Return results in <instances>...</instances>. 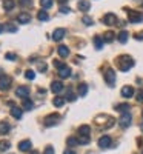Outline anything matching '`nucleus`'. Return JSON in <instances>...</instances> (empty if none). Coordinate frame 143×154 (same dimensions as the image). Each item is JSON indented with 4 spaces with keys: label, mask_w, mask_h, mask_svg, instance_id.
I'll return each mask as SVG.
<instances>
[{
    "label": "nucleus",
    "mask_w": 143,
    "mask_h": 154,
    "mask_svg": "<svg viewBox=\"0 0 143 154\" xmlns=\"http://www.w3.org/2000/svg\"><path fill=\"white\" fill-rule=\"evenodd\" d=\"M115 63H117V66H119V69L123 71V72H126L128 69H131L134 66V60L129 56H120L115 60Z\"/></svg>",
    "instance_id": "nucleus-1"
},
{
    "label": "nucleus",
    "mask_w": 143,
    "mask_h": 154,
    "mask_svg": "<svg viewBox=\"0 0 143 154\" xmlns=\"http://www.w3.org/2000/svg\"><path fill=\"white\" fill-rule=\"evenodd\" d=\"M59 119H60V116L57 114V112H53V114H49V116H46L45 117V126H54V125H57V122H59Z\"/></svg>",
    "instance_id": "nucleus-2"
},
{
    "label": "nucleus",
    "mask_w": 143,
    "mask_h": 154,
    "mask_svg": "<svg viewBox=\"0 0 143 154\" xmlns=\"http://www.w3.org/2000/svg\"><path fill=\"white\" fill-rule=\"evenodd\" d=\"M128 19L131 23H140L143 22V14L137 11H128Z\"/></svg>",
    "instance_id": "nucleus-3"
},
{
    "label": "nucleus",
    "mask_w": 143,
    "mask_h": 154,
    "mask_svg": "<svg viewBox=\"0 0 143 154\" xmlns=\"http://www.w3.org/2000/svg\"><path fill=\"white\" fill-rule=\"evenodd\" d=\"M105 80L109 86H114V83H115V71L112 68H108L105 71Z\"/></svg>",
    "instance_id": "nucleus-4"
},
{
    "label": "nucleus",
    "mask_w": 143,
    "mask_h": 154,
    "mask_svg": "<svg viewBox=\"0 0 143 154\" xmlns=\"http://www.w3.org/2000/svg\"><path fill=\"white\" fill-rule=\"evenodd\" d=\"M9 86H11V77L6 75V74H2L0 75V89H2V91H6Z\"/></svg>",
    "instance_id": "nucleus-5"
},
{
    "label": "nucleus",
    "mask_w": 143,
    "mask_h": 154,
    "mask_svg": "<svg viewBox=\"0 0 143 154\" xmlns=\"http://www.w3.org/2000/svg\"><path fill=\"white\" fill-rule=\"evenodd\" d=\"M131 122H132L131 112H125V114H122V117L119 119V123H120L123 128H128L129 125H131Z\"/></svg>",
    "instance_id": "nucleus-6"
},
{
    "label": "nucleus",
    "mask_w": 143,
    "mask_h": 154,
    "mask_svg": "<svg viewBox=\"0 0 143 154\" xmlns=\"http://www.w3.org/2000/svg\"><path fill=\"white\" fill-rule=\"evenodd\" d=\"M16 96H19V97H22V99H28V96H29V88H28V86H19V88L16 89Z\"/></svg>",
    "instance_id": "nucleus-7"
},
{
    "label": "nucleus",
    "mask_w": 143,
    "mask_h": 154,
    "mask_svg": "<svg viewBox=\"0 0 143 154\" xmlns=\"http://www.w3.org/2000/svg\"><path fill=\"white\" fill-rule=\"evenodd\" d=\"M31 148H32L31 140H22V142L19 143V149L22 152H28V151H31Z\"/></svg>",
    "instance_id": "nucleus-8"
},
{
    "label": "nucleus",
    "mask_w": 143,
    "mask_h": 154,
    "mask_svg": "<svg viewBox=\"0 0 143 154\" xmlns=\"http://www.w3.org/2000/svg\"><path fill=\"white\" fill-rule=\"evenodd\" d=\"M51 91H53L54 94H59L63 91V83L60 80H54L53 83H51Z\"/></svg>",
    "instance_id": "nucleus-9"
},
{
    "label": "nucleus",
    "mask_w": 143,
    "mask_h": 154,
    "mask_svg": "<svg viewBox=\"0 0 143 154\" xmlns=\"http://www.w3.org/2000/svg\"><path fill=\"white\" fill-rule=\"evenodd\" d=\"M122 96H123L125 99H131V97L134 96V88L129 86V85L123 86V88H122Z\"/></svg>",
    "instance_id": "nucleus-10"
},
{
    "label": "nucleus",
    "mask_w": 143,
    "mask_h": 154,
    "mask_svg": "<svg viewBox=\"0 0 143 154\" xmlns=\"http://www.w3.org/2000/svg\"><path fill=\"white\" fill-rule=\"evenodd\" d=\"M99 146L100 148H109L111 146V137L109 136H102L99 139Z\"/></svg>",
    "instance_id": "nucleus-11"
},
{
    "label": "nucleus",
    "mask_w": 143,
    "mask_h": 154,
    "mask_svg": "<svg viewBox=\"0 0 143 154\" xmlns=\"http://www.w3.org/2000/svg\"><path fill=\"white\" fill-rule=\"evenodd\" d=\"M17 22L19 23H23V25H26L31 22V16L28 14V12H20V14L17 16Z\"/></svg>",
    "instance_id": "nucleus-12"
},
{
    "label": "nucleus",
    "mask_w": 143,
    "mask_h": 154,
    "mask_svg": "<svg viewBox=\"0 0 143 154\" xmlns=\"http://www.w3.org/2000/svg\"><path fill=\"white\" fill-rule=\"evenodd\" d=\"M65 34H66V31H65L63 28H59V29H56V31H54V34H53V38H54L56 42H60L62 38L65 37Z\"/></svg>",
    "instance_id": "nucleus-13"
},
{
    "label": "nucleus",
    "mask_w": 143,
    "mask_h": 154,
    "mask_svg": "<svg viewBox=\"0 0 143 154\" xmlns=\"http://www.w3.org/2000/svg\"><path fill=\"white\" fill-rule=\"evenodd\" d=\"M103 22H105L106 25H109V26H112V25H115V22H117V17H115V14H106L105 17H103Z\"/></svg>",
    "instance_id": "nucleus-14"
},
{
    "label": "nucleus",
    "mask_w": 143,
    "mask_h": 154,
    "mask_svg": "<svg viewBox=\"0 0 143 154\" xmlns=\"http://www.w3.org/2000/svg\"><path fill=\"white\" fill-rule=\"evenodd\" d=\"M57 53H59V56H60L62 59H65V57L69 56V48L65 46V45H60V46L57 48Z\"/></svg>",
    "instance_id": "nucleus-15"
},
{
    "label": "nucleus",
    "mask_w": 143,
    "mask_h": 154,
    "mask_svg": "<svg viewBox=\"0 0 143 154\" xmlns=\"http://www.w3.org/2000/svg\"><path fill=\"white\" fill-rule=\"evenodd\" d=\"M9 130H11V125L8 123V122H0V134L2 136H5V134H8L9 133Z\"/></svg>",
    "instance_id": "nucleus-16"
},
{
    "label": "nucleus",
    "mask_w": 143,
    "mask_h": 154,
    "mask_svg": "<svg viewBox=\"0 0 143 154\" xmlns=\"http://www.w3.org/2000/svg\"><path fill=\"white\" fill-rule=\"evenodd\" d=\"M22 108H19V106H12L11 108V116H12V117H14V119H22Z\"/></svg>",
    "instance_id": "nucleus-17"
},
{
    "label": "nucleus",
    "mask_w": 143,
    "mask_h": 154,
    "mask_svg": "<svg viewBox=\"0 0 143 154\" xmlns=\"http://www.w3.org/2000/svg\"><path fill=\"white\" fill-rule=\"evenodd\" d=\"M71 75V69L68 66H63L62 69H59V77L60 79H66V77Z\"/></svg>",
    "instance_id": "nucleus-18"
},
{
    "label": "nucleus",
    "mask_w": 143,
    "mask_h": 154,
    "mask_svg": "<svg viewBox=\"0 0 143 154\" xmlns=\"http://www.w3.org/2000/svg\"><path fill=\"white\" fill-rule=\"evenodd\" d=\"M37 19L40 20V22H45V20L49 19V16H48V12H46L45 9H42V11H38V12H37Z\"/></svg>",
    "instance_id": "nucleus-19"
},
{
    "label": "nucleus",
    "mask_w": 143,
    "mask_h": 154,
    "mask_svg": "<svg viewBox=\"0 0 143 154\" xmlns=\"http://www.w3.org/2000/svg\"><path fill=\"white\" fill-rule=\"evenodd\" d=\"M89 131H91V128L88 125H82L79 128V136H89Z\"/></svg>",
    "instance_id": "nucleus-20"
},
{
    "label": "nucleus",
    "mask_w": 143,
    "mask_h": 154,
    "mask_svg": "<svg viewBox=\"0 0 143 154\" xmlns=\"http://www.w3.org/2000/svg\"><path fill=\"white\" fill-rule=\"evenodd\" d=\"M129 108H131V106H129L128 103H120V105L115 106L117 111H120V112H123V114H125V112H129Z\"/></svg>",
    "instance_id": "nucleus-21"
},
{
    "label": "nucleus",
    "mask_w": 143,
    "mask_h": 154,
    "mask_svg": "<svg viewBox=\"0 0 143 154\" xmlns=\"http://www.w3.org/2000/svg\"><path fill=\"white\" fill-rule=\"evenodd\" d=\"M114 38H115V34H114L112 31H108L105 35H103V40H105V42H108V43H111V42L114 40Z\"/></svg>",
    "instance_id": "nucleus-22"
},
{
    "label": "nucleus",
    "mask_w": 143,
    "mask_h": 154,
    "mask_svg": "<svg viewBox=\"0 0 143 154\" xmlns=\"http://www.w3.org/2000/svg\"><path fill=\"white\" fill-rule=\"evenodd\" d=\"M23 108H25V109H28V111H31V109L34 108L32 100H29V99H23Z\"/></svg>",
    "instance_id": "nucleus-23"
},
{
    "label": "nucleus",
    "mask_w": 143,
    "mask_h": 154,
    "mask_svg": "<svg viewBox=\"0 0 143 154\" xmlns=\"http://www.w3.org/2000/svg\"><path fill=\"white\" fill-rule=\"evenodd\" d=\"M94 45H96L97 49H102V48H103V38H102L100 35H96V37H94Z\"/></svg>",
    "instance_id": "nucleus-24"
},
{
    "label": "nucleus",
    "mask_w": 143,
    "mask_h": 154,
    "mask_svg": "<svg viewBox=\"0 0 143 154\" xmlns=\"http://www.w3.org/2000/svg\"><path fill=\"white\" fill-rule=\"evenodd\" d=\"M14 0H5V2H3V8L6 9V11H11L12 8H14Z\"/></svg>",
    "instance_id": "nucleus-25"
},
{
    "label": "nucleus",
    "mask_w": 143,
    "mask_h": 154,
    "mask_svg": "<svg viewBox=\"0 0 143 154\" xmlns=\"http://www.w3.org/2000/svg\"><path fill=\"white\" fill-rule=\"evenodd\" d=\"M88 93V85L86 83H80L79 85V96H86Z\"/></svg>",
    "instance_id": "nucleus-26"
},
{
    "label": "nucleus",
    "mask_w": 143,
    "mask_h": 154,
    "mask_svg": "<svg viewBox=\"0 0 143 154\" xmlns=\"http://www.w3.org/2000/svg\"><path fill=\"white\" fill-rule=\"evenodd\" d=\"M9 146H11V143L8 142V140H2V142H0V152L8 151V149H9Z\"/></svg>",
    "instance_id": "nucleus-27"
},
{
    "label": "nucleus",
    "mask_w": 143,
    "mask_h": 154,
    "mask_svg": "<svg viewBox=\"0 0 143 154\" xmlns=\"http://www.w3.org/2000/svg\"><path fill=\"white\" fill-rule=\"evenodd\" d=\"M53 103H54V106H63V103H65V99H63V97H60V96H57V97H54Z\"/></svg>",
    "instance_id": "nucleus-28"
},
{
    "label": "nucleus",
    "mask_w": 143,
    "mask_h": 154,
    "mask_svg": "<svg viewBox=\"0 0 143 154\" xmlns=\"http://www.w3.org/2000/svg\"><path fill=\"white\" fill-rule=\"evenodd\" d=\"M66 142H68L69 146H77V145H80V143H79V139H77V137H68Z\"/></svg>",
    "instance_id": "nucleus-29"
},
{
    "label": "nucleus",
    "mask_w": 143,
    "mask_h": 154,
    "mask_svg": "<svg viewBox=\"0 0 143 154\" xmlns=\"http://www.w3.org/2000/svg\"><path fill=\"white\" fill-rule=\"evenodd\" d=\"M126 40H128V32H126V31L119 32V42H120V43H126Z\"/></svg>",
    "instance_id": "nucleus-30"
},
{
    "label": "nucleus",
    "mask_w": 143,
    "mask_h": 154,
    "mask_svg": "<svg viewBox=\"0 0 143 154\" xmlns=\"http://www.w3.org/2000/svg\"><path fill=\"white\" fill-rule=\"evenodd\" d=\"M89 2H86V0H82V2L79 3V9H82V11H88L89 9Z\"/></svg>",
    "instance_id": "nucleus-31"
},
{
    "label": "nucleus",
    "mask_w": 143,
    "mask_h": 154,
    "mask_svg": "<svg viewBox=\"0 0 143 154\" xmlns=\"http://www.w3.org/2000/svg\"><path fill=\"white\" fill-rule=\"evenodd\" d=\"M3 29H6L9 32H16L17 31V26H16V25H12V23H8V25H5V26H3Z\"/></svg>",
    "instance_id": "nucleus-32"
},
{
    "label": "nucleus",
    "mask_w": 143,
    "mask_h": 154,
    "mask_svg": "<svg viewBox=\"0 0 143 154\" xmlns=\"http://www.w3.org/2000/svg\"><path fill=\"white\" fill-rule=\"evenodd\" d=\"M40 5H42V8L48 9V8L53 6V0H40Z\"/></svg>",
    "instance_id": "nucleus-33"
},
{
    "label": "nucleus",
    "mask_w": 143,
    "mask_h": 154,
    "mask_svg": "<svg viewBox=\"0 0 143 154\" xmlns=\"http://www.w3.org/2000/svg\"><path fill=\"white\" fill-rule=\"evenodd\" d=\"M79 143H80V145L89 143V136H79Z\"/></svg>",
    "instance_id": "nucleus-34"
},
{
    "label": "nucleus",
    "mask_w": 143,
    "mask_h": 154,
    "mask_svg": "<svg viewBox=\"0 0 143 154\" xmlns=\"http://www.w3.org/2000/svg\"><path fill=\"white\" fill-rule=\"evenodd\" d=\"M25 77H26L28 80H34V79H35V72L29 69V71H26V72H25Z\"/></svg>",
    "instance_id": "nucleus-35"
},
{
    "label": "nucleus",
    "mask_w": 143,
    "mask_h": 154,
    "mask_svg": "<svg viewBox=\"0 0 143 154\" xmlns=\"http://www.w3.org/2000/svg\"><path fill=\"white\" fill-rule=\"evenodd\" d=\"M82 22H83V23L86 25V26H89V25H93V19H91V17H88V16H85Z\"/></svg>",
    "instance_id": "nucleus-36"
},
{
    "label": "nucleus",
    "mask_w": 143,
    "mask_h": 154,
    "mask_svg": "<svg viewBox=\"0 0 143 154\" xmlns=\"http://www.w3.org/2000/svg\"><path fill=\"white\" fill-rule=\"evenodd\" d=\"M137 102H143V89H140V91H137V96H135Z\"/></svg>",
    "instance_id": "nucleus-37"
},
{
    "label": "nucleus",
    "mask_w": 143,
    "mask_h": 154,
    "mask_svg": "<svg viewBox=\"0 0 143 154\" xmlns=\"http://www.w3.org/2000/svg\"><path fill=\"white\" fill-rule=\"evenodd\" d=\"M43 154H54V148L51 146V145H48L46 148H45V152Z\"/></svg>",
    "instance_id": "nucleus-38"
},
{
    "label": "nucleus",
    "mask_w": 143,
    "mask_h": 154,
    "mask_svg": "<svg viewBox=\"0 0 143 154\" xmlns=\"http://www.w3.org/2000/svg\"><path fill=\"white\" fill-rule=\"evenodd\" d=\"M54 66H56V68H59V69H62L63 66H66V65H63V63H62L60 60H54Z\"/></svg>",
    "instance_id": "nucleus-39"
},
{
    "label": "nucleus",
    "mask_w": 143,
    "mask_h": 154,
    "mask_svg": "<svg viewBox=\"0 0 143 154\" xmlns=\"http://www.w3.org/2000/svg\"><path fill=\"white\" fill-rule=\"evenodd\" d=\"M38 69H40L42 72H45V71H46V63H43V62H38Z\"/></svg>",
    "instance_id": "nucleus-40"
},
{
    "label": "nucleus",
    "mask_w": 143,
    "mask_h": 154,
    "mask_svg": "<svg viewBox=\"0 0 143 154\" xmlns=\"http://www.w3.org/2000/svg\"><path fill=\"white\" fill-rule=\"evenodd\" d=\"M66 99H68L69 102H74V100H75L77 97H75V94H74V93H71V91H68V97H66Z\"/></svg>",
    "instance_id": "nucleus-41"
},
{
    "label": "nucleus",
    "mask_w": 143,
    "mask_h": 154,
    "mask_svg": "<svg viewBox=\"0 0 143 154\" xmlns=\"http://www.w3.org/2000/svg\"><path fill=\"white\" fill-rule=\"evenodd\" d=\"M8 60H16V54L14 53H6V56H5Z\"/></svg>",
    "instance_id": "nucleus-42"
},
{
    "label": "nucleus",
    "mask_w": 143,
    "mask_h": 154,
    "mask_svg": "<svg viewBox=\"0 0 143 154\" xmlns=\"http://www.w3.org/2000/svg\"><path fill=\"white\" fill-rule=\"evenodd\" d=\"M32 2L31 0H20V5H23V6H26V5H31Z\"/></svg>",
    "instance_id": "nucleus-43"
},
{
    "label": "nucleus",
    "mask_w": 143,
    "mask_h": 154,
    "mask_svg": "<svg viewBox=\"0 0 143 154\" xmlns=\"http://www.w3.org/2000/svg\"><path fill=\"white\" fill-rule=\"evenodd\" d=\"M134 37L137 38V40H141V38H143V32H138V34H135Z\"/></svg>",
    "instance_id": "nucleus-44"
},
{
    "label": "nucleus",
    "mask_w": 143,
    "mask_h": 154,
    "mask_svg": "<svg viewBox=\"0 0 143 154\" xmlns=\"http://www.w3.org/2000/svg\"><path fill=\"white\" fill-rule=\"evenodd\" d=\"M60 11L63 12V14H68V12H69V9H68V8H65V6H63V8H62Z\"/></svg>",
    "instance_id": "nucleus-45"
},
{
    "label": "nucleus",
    "mask_w": 143,
    "mask_h": 154,
    "mask_svg": "<svg viewBox=\"0 0 143 154\" xmlns=\"http://www.w3.org/2000/svg\"><path fill=\"white\" fill-rule=\"evenodd\" d=\"M63 154H75V152H74V151H72V149H66V151H65V152H63Z\"/></svg>",
    "instance_id": "nucleus-46"
},
{
    "label": "nucleus",
    "mask_w": 143,
    "mask_h": 154,
    "mask_svg": "<svg viewBox=\"0 0 143 154\" xmlns=\"http://www.w3.org/2000/svg\"><path fill=\"white\" fill-rule=\"evenodd\" d=\"M59 2H60V3H65V2H66V0H59Z\"/></svg>",
    "instance_id": "nucleus-47"
},
{
    "label": "nucleus",
    "mask_w": 143,
    "mask_h": 154,
    "mask_svg": "<svg viewBox=\"0 0 143 154\" xmlns=\"http://www.w3.org/2000/svg\"><path fill=\"white\" fill-rule=\"evenodd\" d=\"M3 31V26H2V25H0V32H2Z\"/></svg>",
    "instance_id": "nucleus-48"
},
{
    "label": "nucleus",
    "mask_w": 143,
    "mask_h": 154,
    "mask_svg": "<svg viewBox=\"0 0 143 154\" xmlns=\"http://www.w3.org/2000/svg\"><path fill=\"white\" fill-rule=\"evenodd\" d=\"M31 154H38V152H37V151H32V152H31Z\"/></svg>",
    "instance_id": "nucleus-49"
},
{
    "label": "nucleus",
    "mask_w": 143,
    "mask_h": 154,
    "mask_svg": "<svg viewBox=\"0 0 143 154\" xmlns=\"http://www.w3.org/2000/svg\"><path fill=\"white\" fill-rule=\"evenodd\" d=\"M141 131H143V125H141Z\"/></svg>",
    "instance_id": "nucleus-50"
}]
</instances>
